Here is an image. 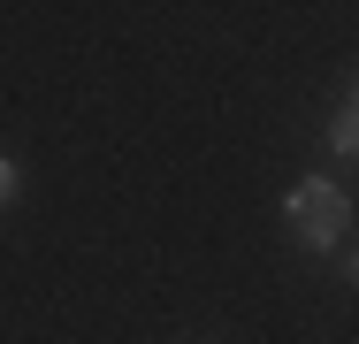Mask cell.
Returning <instances> with one entry per match:
<instances>
[{
	"label": "cell",
	"instance_id": "obj_1",
	"mask_svg": "<svg viewBox=\"0 0 359 344\" xmlns=\"http://www.w3.org/2000/svg\"><path fill=\"white\" fill-rule=\"evenodd\" d=\"M283 214H290V237H298L306 253H337L344 230H352V192H344L337 176H298L283 192Z\"/></svg>",
	"mask_w": 359,
	"mask_h": 344
},
{
	"label": "cell",
	"instance_id": "obj_2",
	"mask_svg": "<svg viewBox=\"0 0 359 344\" xmlns=\"http://www.w3.org/2000/svg\"><path fill=\"white\" fill-rule=\"evenodd\" d=\"M329 153H344V161L359 153V84H352V100L329 115Z\"/></svg>",
	"mask_w": 359,
	"mask_h": 344
},
{
	"label": "cell",
	"instance_id": "obj_3",
	"mask_svg": "<svg viewBox=\"0 0 359 344\" xmlns=\"http://www.w3.org/2000/svg\"><path fill=\"white\" fill-rule=\"evenodd\" d=\"M15 192H23V168H15V161H8V153H0V206L15 199Z\"/></svg>",
	"mask_w": 359,
	"mask_h": 344
},
{
	"label": "cell",
	"instance_id": "obj_4",
	"mask_svg": "<svg viewBox=\"0 0 359 344\" xmlns=\"http://www.w3.org/2000/svg\"><path fill=\"white\" fill-rule=\"evenodd\" d=\"M344 283H352V291H359V245H352V253H344Z\"/></svg>",
	"mask_w": 359,
	"mask_h": 344
}]
</instances>
